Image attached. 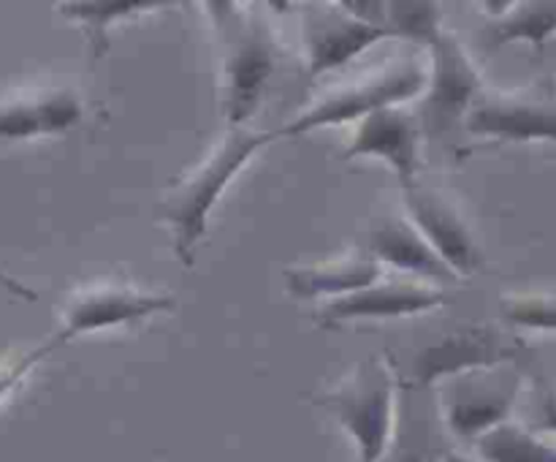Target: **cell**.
Listing matches in <instances>:
<instances>
[{"mask_svg": "<svg viewBox=\"0 0 556 462\" xmlns=\"http://www.w3.org/2000/svg\"><path fill=\"white\" fill-rule=\"evenodd\" d=\"M275 136L277 130H255L250 125L228 128L217 145L168 190L166 201L157 207V217L172 228L174 250L185 264H193V250L206 234L210 212L220 201L223 190Z\"/></svg>", "mask_w": 556, "mask_h": 462, "instance_id": "6da1fadb", "label": "cell"}, {"mask_svg": "<svg viewBox=\"0 0 556 462\" xmlns=\"http://www.w3.org/2000/svg\"><path fill=\"white\" fill-rule=\"evenodd\" d=\"M429 65L421 58H402L391 63L375 65L364 74L351 76L340 85L320 92L304 112L288 120L277 136L307 134L324 125L362 123L372 112L389 107H402L407 98H416L427 90Z\"/></svg>", "mask_w": 556, "mask_h": 462, "instance_id": "7a4b0ae2", "label": "cell"}, {"mask_svg": "<svg viewBox=\"0 0 556 462\" xmlns=\"http://www.w3.org/2000/svg\"><path fill=\"white\" fill-rule=\"evenodd\" d=\"M206 9L215 11L212 20L223 43V112L231 128H242L275 71V41L264 16L248 5L210 3Z\"/></svg>", "mask_w": 556, "mask_h": 462, "instance_id": "3957f363", "label": "cell"}, {"mask_svg": "<svg viewBox=\"0 0 556 462\" xmlns=\"http://www.w3.org/2000/svg\"><path fill=\"white\" fill-rule=\"evenodd\" d=\"M396 386L394 367L372 357L320 397L353 438L358 462H383L389 454L396 433Z\"/></svg>", "mask_w": 556, "mask_h": 462, "instance_id": "277c9868", "label": "cell"}, {"mask_svg": "<svg viewBox=\"0 0 556 462\" xmlns=\"http://www.w3.org/2000/svg\"><path fill=\"white\" fill-rule=\"evenodd\" d=\"M521 378L497 367L467 370L445 378L440 389V411L459 440L476 444L481 435L508 422L510 408L519 400Z\"/></svg>", "mask_w": 556, "mask_h": 462, "instance_id": "5b68a950", "label": "cell"}, {"mask_svg": "<svg viewBox=\"0 0 556 462\" xmlns=\"http://www.w3.org/2000/svg\"><path fill=\"white\" fill-rule=\"evenodd\" d=\"M429 49H432V63H429V92L421 109L424 125L429 134H445L456 123H465L472 103L483 92V79L476 60L456 33L443 27Z\"/></svg>", "mask_w": 556, "mask_h": 462, "instance_id": "8992f818", "label": "cell"}, {"mask_svg": "<svg viewBox=\"0 0 556 462\" xmlns=\"http://www.w3.org/2000/svg\"><path fill=\"white\" fill-rule=\"evenodd\" d=\"M465 128L497 141H556V98L541 87L486 90L472 103Z\"/></svg>", "mask_w": 556, "mask_h": 462, "instance_id": "52a82bcc", "label": "cell"}, {"mask_svg": "<svg viewBox=\"0 0 556 462\" xmlns=\"http://www.w3.org/2000/svg\"><path fill=\"white\" fill-rule=\"evenodd\" d=\"M174 308V297L168 294H147L134 286H119V283H96L68 299L63 310V324L52 342H47V351L87 335V332L112 329V326L134 324V321L150 319Z\"/></svg>", "mask_w": 556, "mask_h": 462, "instance_id": "ba28073f", "label": "cell"}, {"mask_svg": "<svg viewBox=\"0 0 556 462\" xmlns=\"http://www.w3.org/2000/svg\"><path fill=\"white\" fill-rule=\"evenodd\" d=\"M516 351L519 348L508 346V340L492 326H467V329L440 337L438 342L421 348L407 364L402 386L424 389L434 380L451 378V375L467 373V370L497 367V364L514 359Z\"/></svg>", "mask_w": 556, "mask_h": 462, "instance_id": "9c48e42d", "label": "cell"}, {"mask_svg": "<svg viewBox=\"0 0 556 462\" xmlns=\"http://www.w3.org/2000/svg\"><path fill=\"white\" fill-rule=\"evenodd\" d=\"M402 188H405V204L413 226L427 237L434 253L459 277L472 275L481 266L483 253L476 242V234L470 232L454 201L440 193L438 188L421 185L418 179L402 185Z\"/></svg>", "mask_w": 556, "mask_h": 462, "instance_id": "30bf717a", "label": "cell"}, {"mask_svg": "<svg viewBox=\"0 0 556 462\" xmlns=\"http://www.w3.org/2000/svg\"><path fill=\"white\" fill-rule=\"evenodd\" d=\"M391 36L386 27L362 20L345 3L309 5L304 14V47H307L309 76L326 74L351 63L356 54Z\"/></svg>", "mask_w": 556, "mask_h": 462, "instance_id": "8fae6325", "label": "cell"}, {"mask_svg": "<svg viewBox=\"0 0 556 462\" xmlns=\"http://www.w3.org/2000/svg\"><path fill=\"white\" fill-rule=\"evenodd\" d=\"M443 302V288L427 280H378L362 291L324 302L318 321L324 326H342L351 321L400 319V315L424 313Z\"/></svg>", "mask_w": 556, "mask_h": 462, "instance_id": "7c38bea8", "label": "cell"}, {"mask_svg": "<svg viewBox=\"0 0 556 462\" xmlns=\"http://www.w3.org/2000/svg\"><path fill=\"white\" fill-rule=\"evenodd\" d=\"M358 155L383 158L402 185L413 183L421 166V123L405 107H389L372 112L358 123L351 147L342 152L345 161Z\"/></svg>", "mask_w": 556, "mask_h": 462, "instance_id": "4fadbf2b", "label": "cell"}, {"mask_svg": "<svg viewBox=\"0 0 556 462\" xmlns=\"http://www.w3.org/2000/svg\"><path fill=\"white\" fill-rule=\"evenodd\" d=\"M81 120V101L65 87L20 92L0 101V141L63 134Z\"/></svg>", "mask_w": 556, "mask_h": 462, "instance_id": "5bb4252c", "label": "cell"}, {"mask_svg": "<svg viewBox=\"0 0 556 462\" xmlns=\"http://www.w3.org/2000/svg\"><path fill=\"white\" fill-rule=\"evenodd\" d=\"M367 250L378 261L396 266L402 272H413L416 280H454L456 275L427 242L421 232L413 226L410 217L383 215L369 223Z\"/></svg>", "mask_w": 556, "mask_h": 462, "instance_id": "9a60e30c", "label": "cell"}, {"mask_svg": "<svg viewBox=\"0 0 556 462\" xmlns=\"http://www.w3.org/2000/svg\"><path fill=\"white\" fill-rule=\"evenodd\" d=\"M380 280V261L369 253H345L318 264L288 266L286 286L299 299H340Z\"/></svg>", "mask_w": 556, "mask_h": 462, "instance_id": "2e32d148", "label": "cell"}, {"mask_svg": "<svg viewBox=\"0 0 556 462\" xmlns=\"http://www.w3.org/2000/svg\"><path fill=\"white\" fill-rule=\"evenodd\" d=\"M472 446L481 462H556L554 440L516 422L497 424Z\"/></svg>", "mask_w": 556, "mask_h": 462, "instance_id": "e0dca14e", "label": "cell"}, {"mask_svg": "<svg viewBox=\"0 0 556 462\" xmlns=\"http://www.w3.org/2000/svg\"><path fill=\"white\" fill-rule=\"evenodd\" d=\"M556 33V3H519L483 27V47L494 49L510 41L543 43Z\"/></svg>", "mask_w": 556, "mask_h": 462, "instance_id": "ac0fdd59", "label": "cell"}, {"mask_svg": "<svg viewBox=\"0 0 556 462\" xmlns=\"http://www.w3.org/2000/svg\"><path fill=\"white\" fill-rule=\"evenodd\" d=\"M157 0H150V3H63L60 11H63L65 20L79 22L81 27H87V38L92 41V54L101 58L103 49L109 47L106 30L114 22L130 20V16H141L147 11L157 9Z\"/></svg>", "mask_w": 556, "mask_h": 462, "instance_id": "d6986e66", "label": "cell"}, {"mask_svg": "<svg viewBox=\"0 0 556 462\" xmlns=\"http://www.w3.org/2000/svg\"><path fill=\"white\" fill-rule=\"evenodd\" d=\"M383 25L391 36L432 43L443 30L438 3H383Z\"/></svg>", "mask_w": 556, "mask_h": 462, "instance_id": "ffe728a7", "label": "cell"}, {"mask_svg": "<svg viewBox=\"0 0 556 462\" xmlns=\"http://www.w3.org/2000/svg\"><path fill=\"white\" fill-rule=\"evenodd\" d=\"M448 451H440L434 446L432 429L424 419L413 416L410 424H402V429H396L394 440H391L389 454L383 457V462H445Z\"/></svg>", "mask_w": 556, "mask_h": 462, "instance_id": "44dd1931", "label": "cell"}, {"mask_svg": "<svg viewBox=\"0 0 556 462\" xmlns=\"http://www.w3.org/2000/svg\"><path fill=\"white\" fill-rule=\"evenodd\" d=\"M500 310L510 324L556 329V297L552 294H508Z\"/></svg>", "mask_w": 556, "mask_h": 462, "instance_id": "7402d4cb", "label": "cell"}, {"mask_svg": "<svg viewBox=\"0 0 556 462\" xmlns=\"http://www.w3.org/2000/svg\"><path fill=\"white\" fill-rule=\"evenodd\" d=\"M47 353H49L47 346H41V348H33V351H22V353L16 351L0 359V400L14 389V386L20 384L33 367H36V362H41Z\"/></svg>", "mask_w": 556, "mask_h": 462, "instance_id": "603a6c76", "label": "cell"}, {"mask_svg": "<svg viewBox=\"0 0 556 462\" xmlns=\"http://www.w3.org/2000/svg\"><path fill=\"white\" fill-rule=\"evenodd\" d=\"M541 416L552 433H556V386H546L541 400Z\"/></svg>", "mask_w": 556, "mask_h": 462, "instance_id": "cb8c5ba5", "label": "cell"}, {"mask_svg": "<svg viewBox=\"0 0 556 462\" xmlns=\"http://www.w3.org/2000/svg\"><path fill=\"white\" fill-rule=\"evenodd\" d=\"M0 288H5V291H9L11 297L27 299V302H36V299H38V294L33 291V288H27L25 283L14 280V277H11V275H3V272H0Z\"/></svg>", "mask_w": 556, "mask_h": 462, "instance_id": "d4e9b609", "label": "cell"}, {"mask_svg": "<svg viewBox=\"0 0 556 462\" xmlns=\"http://www.w3.org/2000/svg\"><path fill=\"white\" fill-rule=\"evenodd\" d=\"M445 462H481V460H472V457H465V454H456V451H448V454H445Z\"/></svg>", "mask_w": 556, "mask_h": 462, "instance_id": "484cf974", "label": "cell"}, {"mask_svg": "<svg viewBox=\"0 0 556 462\" xmlns=\"http://www.w3.org/2000/svg\"><path fill=\"white\" fill-rule=\"evenodd\" d=\"M554 54H556V41H554Z\"/></svg>", "mask_w": 556, "mask_h": 462, "instance_id": "4316f807", "label": "cell"}]
</instances>
